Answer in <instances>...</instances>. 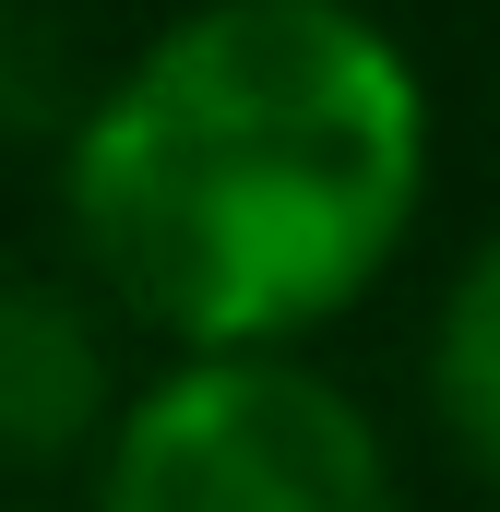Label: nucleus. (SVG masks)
<instances>
[{
  "instance_id": "f257e3e1",
  "label": "nucleus",
  "mask_w": 500,
  "mask_h": 512,
  "mask_svg": "<svg viewBox=\"0 0 500 512\" xmlns=\"http://www.w3.org/2000/svg\"><path fill=\"white\" fill-rule=\"evenodd\" d=\"M429 203V84L358 0H191L60 131L72 262L155 346H298Z\"/></svg>"
},
{
  "instance_id": "f03ea898",
  "label": "nucleus",
  "mask_w": 500,
  "mask_h": 512,
  "mask_svg": "<svg viewBox=\"0 0 500 512\" xmlns=\"http://www.w3.org/2000/svg\"><path fill=\"white\" fill-rule=\"evenodd\" d=\"M96 512H405L381 417L298 346H167L96 453Z\"/></svg>"
},
{
  "instance_id": "7ed1b4c3",
  "label": "nucleus",
  "mask_w": 500,
  "mask_h": 512,
  "mask_svg": "<svg viewBox=\"0 0 500 512\" xmlns=\"http://www.w3.org/2000/svg\"><path fill=\"white\" fill-rule=\"evenodd\" d=\"M108 286L0 262V477H60L96 465L120 429V358H108Z\"/></svg>"
},
{
  "instance_id": "20e7f679",
  "label": "nucleus",
  "mask_w": 500,
  "mask_h": 512,
  "mask_svg": "<svg viewBox=\"0 0 500 512\" xmlns=\"http://www.w3.org/2000/svg\"><path fill=\"white\" fill-rule=\"evenodd\" d=\"M429 393H441V429L465 441V465L500 489V239L465 251L441 322H429Z\"/></svg>"
},
{
  "instance_id": "39448f33",
  "label": "nucleus",
  "mask_w": 500,
  "mask_h": 512,
  "mask_svg": "<svg viewBox=\"0 0 500 512\" xmlns=\"http://www.w3.org/2000/svg\"><path fill=\"white\" fill-rule=\"evenodd\" d=\"M96 84H72V36L36 0H0V143H48L84 120Z\"/></svg>"
},
{
  "instance_id": "423d86ee",
  "label": "nucleus",
  "mask_w": 500,
  "mask_h": 512,
  "mask_svg": "<svg viewBox=\"0 0 500 512\" xmlns=\"http://www.w3.org/2000/svg\"><path fill=\"white\" fill-rule=\"evenodd\" d=\"M0 512H60V501H0ZM84 512H96V501H84Z\"/></svg>"
}]
</instances>
